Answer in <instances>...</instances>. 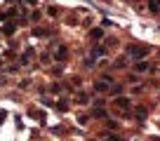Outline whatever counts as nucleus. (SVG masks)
<instances>
[{"label": "nucleus", "mask_w": 160, "mask_h": 141, "mask_svg": "<svg viewBox=\"0 0 160 141\" xmlns=\"http://www.w3.org/2000/svg\"><path fill=\"white\" fill-rule=\"evenodd\" d=\"M57 108H59V111H66V108H68V104L61 99V101H57Z\"/></svg>", "instance_id": "4468645a"}, {"label": "nucleus", "mask_w": 160, "mask_h": 141, "mask_svg": "<svg viewBox=\"0 0 160 141\" xmlns=\"http://www.w3.org/2000/svg\"><path fill=\"white\" fill-rule=\"evenodd\" d=\"M66 56H68V47L59 45V47H57V52H54V59L57 61H66Z\"/></svg>", "instance_id": "7ed1b4c3"}, {"label": "nucleus", "mask_w": 160, "mask_h": 141, "mask_svg": "<svg viewBox=\"0 0 160 141\" xmlns=\"http://www.w3.org/2000/svg\"><path fill=\"white\" fill-rule=\"evenodd\" d=\"M78 125H87V115H80L78 118Z\"/></svg>", "instance_id": "6ab92c4d"}, {"label": "nucleus", "mask_w": 160, "mask_h": 141, "mask_svg": "<svg viewBox=\"0 0 160 141\" xmlns=\"http://www.w3.org/2000/svg\"><path fill=\"white\" fill-rule=\"evenodd\" d=\"M151 66H148V61H139V64H137V70H139V73H144V70H148Z\"/></svg>", "instance_id": "9d476101"}, {"label": "nucleus", "mask_w": 160, "mask_h": 141, "mask_svg": "<svg viewBox=\"0 0 160 141\" xmlns=\"http://www.w3.org/2000/svg\"><path fill=\"white\" fill-rule=\"evenodd\" d=\"M26 2H35V0H26Z\"/></svg>", "instance_id": "aec40b11"}, {"label": "nucleus", "mask_w": 160, "mask_h": 141, "mask_svg": "<svg viewBox=\"0 0 160 141\" xmlns=\"http://www.w3.org/2000/svg\"><path fill=\"white\" fill-rule=\"evenodd\" d=\"M144 118H146V108H137V120H144Z\"/></svg>", "instance_id": "9b49d317"}, {"label": "nucleus", "mask_w": 160, "mask_h": 141, "mask_svg": "<svg viewBox=\"0 0 160 141\" xmlns=\"http://www.w3.org/2000/svg\"><path fill=\"white\" fill-rule=\"evenodd\" d=\"M146 52H148V47H139V45H130L127 47V56H132V59H144Z\"/></svg>", "instance_id": "f03ea898"}, {"label": "nucleus", "mask_w": 160, "mask_h": 141, "mask_svg": "<svg viewBox=\"0 0 160 141\" xmlns=\"http://www.w3.org/2000/svg\"><path fill=\"white\" fill-rule=\"evenodd\" d=\"M31 56H33V52H31V50H26L24 54H21V61H19V64H28V61H31Z\"/></svg>", "instance_id": "1a4fd4ad"}, {"label": "nucleus", "mask_w": 160, "mask_h": 141, "mask_svg": "<svg viewBox=\"0 0 160 141\" xmlns=\"http://www.w3.org/2000/svg\"><path fill=\"white\" fill-rule=\"evenodd\" d=\"M115 106H118V108H130L132 101L127 99V96H118V99H115Z\"/></svg>", "instance_id": "20e7f679"}, {"label": "nucleus", "mask_w": 160, "mask_h": 141, "mask_svg": "<svg viewBox=\"0 0 160 141\" xmlns=\"http://www.w3.org/2000/svg\"><path fill=\"white\" fill-rule=\"evenodd\" d=\"M92 54H94V56H101V54H106V47H101V45H94V47H92Z\"/></svg>", "instance_id": "423d86ee"}, {"label": "nucleus", "mask_w": 160, "mask_h": 141, "mask_svg": "<svg viewBox=\"0 0 160 141\" xmlns=\"http://www.w3.org/2000/svg\"><path fill=\"white\" fill-rule=\"evenodd\" d=\"M106 141H122L120 136H115V134H106Z\"/></svg>", "instance_id": "f3484780"}, {"label": "nucleus", "mask_w": 160, "mask_h": 141, "mask_svg": "<svg viewBox=\"0 0 160 141\" xmlns=\"http://www.w3.org/2000/svg\"><path fill=\"white\" fill-rule=\"evenodd\" d=\"M111 87H113V78H108V75H101L99 80L94 82V90L97 92H108Z\"/></svg>", "instance_id": "f257e3e1"}, {"label": "nucleus", "mask_w": 160, "mask_h": 141, "mask_svg": "<svg viewBox=\"0 0 160 141\" xmlns=\"http://www.w3.org/2000/svg\"><path fill=\"white\" fill-rule=\"evenodd\" d=\"M148 10L153 12V14H158L160 12V0H148Z\"/></svg>", "instance_id": "39448f33"}, {"label": "nucleus", "mask_w": 160, "mask_h": 141, "mask_svg": "<svg viewBox=\"0 0 160 141\" xmlns=\"http://www.w3.org/2000/svg\"><path fill=\"white\" fill-rule=\"evenodd\" d=\"M87 101H90L87 94H78V104H87Z\"/></svg>", "instance_id": "2eb2a0df"}, {"label": "nucleus", "mask_w": 160, "mask_h": 141, "mask_svg": "<svg viewBox=\"0 0 160 141\" xmlns=\"http://www.w3.org/2000/svg\"><path fill=\"white\" fill-rule=\"evenodd\" d=\"M92 115H94V118H106V111H104V108H94Z\"/></svg>", "instance_id": "f8f14e48"}, {"label": "nucleus", "mask_w": 160, "mask_h": 141, "mask_svg": "<svg viewBox=\"0 0 160 141\" xmlns=\"http://www.w3.org/2000/svg\"><path fill=\"white\" fill-rule=\"evenodd\" d=\"M92 38H94V40H101V38H104V31H101V28H92Z\"/></svg>", "instance_id": "6e6552de"}, {"label": "nucleus", "mask_w": 160, "mask_h": 141, "mask_svg": "<svg viewBox=\"0 0 160 141\" xmlns=\"http://www.w3.org/2000/svg\"><path fill=\"white\" fill-rule=\"evenodd\" d=\"M14 31H17V24H7L5 28H2V33L5 35H14Z\"/></svg>", "instance_id": "0eeeda50"}, {"label": "nucleus", "mask_w": 160, "mask_h": 141, "mask_svg": "<svg viewBox=\"0 0 160 141\" xmlns=\"http://www.w3.org/2000/svg\"><path fill=\"white\" fill-rule=\"evenodd\" d=\"M33 35H38V38H45L47 31H45V28H35V31H33Z\"/></svg>", "instance_id": "ddd939ff"}, {"label": "nucleus", "mask_w": 160, "mask_h": 141, "mask_svg": "<svg viewBox=\"0 0 160 141\" xmlns=\"http://www.w3.org/2000/svg\"><path fill=\"white\" fill-rule=\"evenodd\" d=\"M120 90H122V85H113V87H111V94H120Z\"/></svg>", "instance_id": "dca6fc26"}, {"label": "nucleus", "mask_w": 160, "mask_h": 141, "mask_svg": "<svg viewBox=\"0 0 160 141\" xmlns=\"http://www.w3.org/2000/svg\"><path fill=\"white\" fill-rule=\"evenodd\" d=\"M125 64H127V61H125V56H120V59L115 61V66H118V68H122V66H125Z\"/></svg>", "instance_id": "a211bd4d"}]
</instances>
